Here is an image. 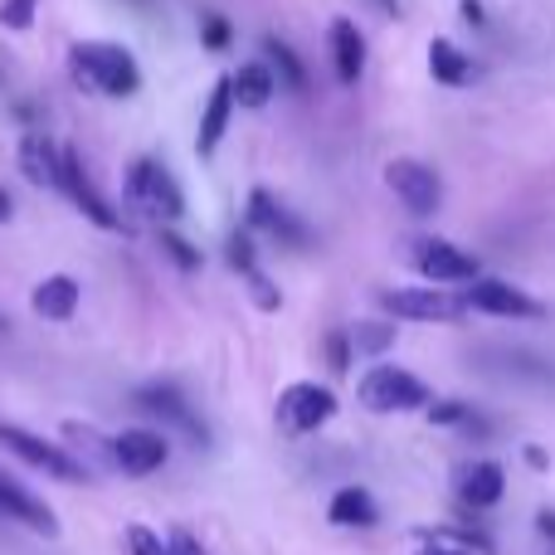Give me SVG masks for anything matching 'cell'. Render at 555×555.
I'll return each instance as SVG.
<instances>
[{
	"instance_id": "6da1fadb",
	"label": "cell",
	"mask_w": 555,
	"mask_h": 555,
	"mask_svg": "<svg viewBox=\"0 0 555 555\" xmlns=\"http://www.w3.org/2000/svg\"><path fill=\"white\" fill-rule=\"evenodd\" d=\"M68 74L83 93L98 98H132L137 83H142L137 54L122 44H107V39H83V44L68 49Z\"/></svg>"
},
{
	"instance_id": "7a4b0ae2",
	"label": "cell",
	"mask_w": 555,
	"mask_h": 555,
	"mask_svg": "<svg viewBox=\"0 0 555 555\" xmlns=\"http://www.w3.org/2000/svg\"><path fill=\"white\" fill-rule=\"evenodd\" d=\"M356 400L371 414H404V410H429L434 395H429V385L414 371H404V365H375V371L361 375Z\"/></svg>"
},
{
	"instance_id": "3957f363",
	"label": "cell",
	"mask_w": 555,
	"mask_h": 555,
	"mask_svg": "<svg viewBox=\"0 0 555 555\" xmlns=\"http://www.w3.org/2000/svg\"><path fill=\"white\" fill-rule=\"evenodd\" d=\"M127 201L142 205L146 215H152L156 224H176L185 215V195L181 185H176V176L166 171L156 156H137L132 166H127Z\"/></svg>"
},
{
	"instance_id": "277c9868",
	"label": "cell",
	"mask_w": 555,
	"mask_h": 555,
	"mask_svg": "<svg viewBox=\"0 0 555 555\" xmlns=\"http://www.w3.org/2000/svg\"><path fill=\"white\" fill-rule=\"evenodd\" d=\"M0 449H5L10 459L29 463V468L49 473V478H59V482H88V478H93L83 459H74V453H64L59 443L39 439V434L20 429V424H5V420H0Z\"/></svg>"
},
{
	"instance_id": "5b68a950",
	"label": "cell",
	"mask_w": 555,
	"mask_h": 555,
	"mask_svg": "<svg viewBox=\"0 0 555 555\" xmlns=\"http://www.w3.org/2000/svg\"><path fill=\"white\" fill-rule=\"evenodd\" d=\"M278 429L302 439V434H317L326 420H336V390L332 385H317V380H297L278 395V410H273Z\"/></svg>"
},
{
	"instance_id": "8992f818",
	"label": "cell",
	"mask_w": 555,
	"mask_h": 555,
	"mask_svg": "<svg viewBox=\"0 0 555 555\" xmlns=\"http://www.w3.org/2000/svg\"><path fill=\"white\" fill-rule=\"evenodd\" d=\"M385 185L400 195V205L414 215V220H429V215L439 210V201H443L439 171L424 166V162H410V156H400V162L385 166Z\"/></svg>"
},
{
	"instance_id": "52a82bcc",
	"label": "cell",
	"mask_w": 555,
	"mask_h": 555,
	"mask_svg": "<svg viewBox=\"0 0 555 555\" xmlns=\"http://www.w3.org/2000/svg\"><path fill=\"white\" fill-rule=\"evenodd\" d=\"M463 307H468V312H488V317H517V322L546 317V302H541V297L521 293V287L502 283V278H478V283L463 293Z\"/></svg>"
},
{
	"instance_id": "ba28073f",
	"label": "cell",
	"mask_w": 555,
	"mask_h": 555,
	"mask_svg": "<svg viewBox=\"0 0 555 555\" xmlns=\"http://www.w3.org/2000/svg\"><path fill=\"white\" fill-rule=\"evenodd\" d=\"M380 302L400 322H459L468 312L463 297L439 293V287H390V293H380Z\"/></svg>"
},
{
	"instance_id": "9c48e42d",
	"label": "cell",
	"mask_w": 555,
	"mask_h": 555,
	"mask_svg": "<svg viewBox=\"0 0 555 555\" xmlns=\"http://www.w3.org/2000/svg\"><path fill=\"white\" fill-rule=\"evenodd\" d=\"M414 263H420V273H429L434 283H463V287L478 283V269H482L468 249H459V244H449V240H434V234L414 240Z\"/></svg>"
},
{
	"instance_id": "30bf717a",
	"label": "cell",
	"mask_w": 555,
	"mask_h": 555,
	"mask_svg": "<svg viewBox=\"0 0 555 555\" xmlns=\"http://www.w3.org/2000/svg\"><path fill=\"white\" fill-rule=\"evenodd\" d=\"M59 191H64L68 201L98 224V230H122V220L113 215V205L93 191V181H88V171H83V162H78L74 146H59Z\"/></svg>"
},
{
	"instance_id": "8fae6325",
	"label": "cell",
	"mask_w": 555,
	"mask_h": 555,
	"mask_svg": "<svg viewBox=\"0 0 555 555\" xmlns=\"http://www.w3.org/2000/svg\"><path fill=\"white\" fill-rule=\"evenodd\" d=\"M107 453H113V463L127 473V478H146V473H156L166 459H171V443H166V434H156V429H122L113 443H107Z\"/></svg>"
},
{
	"instance_id": "7c38bea8",
	"label": "cell",
	"mask_w": 555,
	"mask_h": 555,
	"mask_svg": "<svg viewBox=\"0 0 555 555\" xmlns=\"http://www.w3.org/2000/svg\"><path fill=\"white\" fill-rule=\"evenodd\" d=\"M0 517L20 521V527L39 531V537H59V517H54V512H49L29 488H20L15 478H5V473H0Z\"/></svg>"
},
{
	"instance_id": "4fadbf2b",
	"label": "cell",
	"mask_w": 555,
	"mask_h": 555,
	"mask_svg": "<svg viewBox=\"0 0 555 555\" xmlns=\"http://www.w3.org/2000/svg\"><path fill=\"white\" fill-rule=\"evenodd\" d=\"M78 302H83V287H78V278H68V273L44 278V283L29 293V307H35L44 322H68V317L78 312Z\"/></svg>"
},
{
	"instance_id": "5bb4252c",
	"label": "cell",
	"mask_w": 555,
	"mask_h": 555,
	"mask_svg": "<svg viewBox=\"0 0 555 555\" xmlns=\"http://www.w3.org/2000/svg\"><path fill=\"white\" fill-rule=\"evenodd\" d=\"M142 410H152V414H162V420H171V424H181L185 434H191L195 443H205V424L195 420V410L181 400V390H171V385H142V390L132 395Z\"/></svg>"
},
{
	"instance_id": "9a60e30c",
	"label": "cell",
	"mask_w": 555,
	"mask_h": 555,
	"mask_svg": "<svg viewBox=\"0 0 555 555\" xmlns=\"http://www.w3.org/2000/svg\"><path fill=\"white\" fill-rule=\"evenodd\" d=\"M249 224H254V230H263V234H273V240L293 244V249H297V244H307V230L283 210V205L273 201L269 191H263V185L249 195Z\"/></svg>"
},
{
	"instance_id": "2e32d148",
	"label": "cell",
	"mask_w": 555,
	"mask_h": 555,
	"mask_svg": "<svg viewBox=\"0 0 555 555\" xmlns=\"http://www.w3.org/2000/svg\"><path fill=\"white\" fill-rule=\"evenodd\" d=\"M230 117H234V88H230V78H220V83L210 88V98H205L201 132H195V146H201V156H215V146L224 142V127H230Z\"/></svg>"
},
{
	"instance_id": "e0dca14e",
	"label": "cell",
	"mask_w": 555,
	"mask_h": 555,
	"mask_svg": "<svg viewBox=\"0 0 555 555\" xmlns=\"http://www.w3.org/2000/svg\"><path fill=\"white\" fill-rule=\"evenodd\" d=\"M429 74H434V83H443V88H468L473 78H478V64H473L453 39H429Z\"/></svg>"
},
{
	"instance_id": "ac0fdd59",
	"label": "cell",
	"mask_w": 555,
	"mask_h": 555,
	"mask_svg": "<svg viewBox=\"0 0 555 555\" xmlns=\"http://www.w3.org/2000/svg\"><path fill=\"white\" fill-rule=\"evenodd\" d=\"M502 492H507V473H502V463H473V468L463 473V482H459V498L468 502V507H478V512L498 507Z\"/></svg>"
},
{
	"instance_id": "d6986e66",
	"label": "cell",
	"mask_w": 555,
	"mask_h": 555,
	"mask_svg": "<svg viewBox=\"0 0 555 555\" xmlns=\"http://www.w3.org/2000/svg\"><path fill=\"white\" fill-rule=\"evenodd\" d=\"M230 88H234V107L259 113V107H269V98L278 93V74L269 64H240L230 78Z\"/></svg>"
},
{
	"instance_id": "ffe728a7",
	"label": "cell",
	"mask_w": 555,
	"mask_h": 555,
	"mask_svg": "<svg viewBox=\"0 0 555 555\" xmlns=\"http://www.w3.org/2000/svg\"><path fill=\"white\" fill-rule=\"evenodd\" d=\"M326 517H332V527H375L380 521V507H375V498L365 488H341L332 492V502H326Z\"/></svg>"
},
{
	"instance_id": "44dd1931",
	"label": "cell",
	"mask_w": 555,
	"mask_h": 555,
	"mask_svg": "<svg viewBox=\"0 0 555 555\" xmlns=\"http://www.w3.org/2000/svg\"><path fill=\"white\" fill-rule=\"evenodd\" d=\"M332 64L341 83H356L365 68V39L351 20H332Z\"/></svg>"
},
{
	"instance_id": "7402d4cb",
	"label": "cell",
	"mask_w": 555,
	"mask_h": 555,
	"mask_svg": "<svg viewBox=\"0 0 555 555\" xmlns=\"http://www.w3.org/2000/svg\"><path fill=\"white\" fill-rule=\"evenodd\" d=\"M20 171L35 185H54L59 191V146L44 142V137H25L20 142Z\"/></svg>"
},
{
	"instance_id": "603a6c76",
	"label": "cell",
	"mask_w": 555,
	"mask_h": 555,
	"mask_svg": "<svg viewBox=\"0 0 555 555\" xmlns=\"http://www.w3.org/2000/svg\"><path fill=\"white\" fill-rule=\"evenodd\" d=\"M263 54L278 64V78H283L287 88H307V68H302V59H297V49L287 44V39L263 35Z\"/></svg>"
},
{
	"instance_id": "cb8c5ba5",
	"label": "cell",
	"mask_w": 555,
	"mask_h": 555,
	"mask_svg": "<svg viewBox=\"0 0 555 555\" xmlns=\"http://www.w3.org/2000/svg\"><path fill=\"white\" fill-rule=\"evenodd\" d=\"M346 336H351L356 351H385V346L395 341V326L390 322H356Z\"/></svg>"
},
{
	"instance_id": "d4e9b609",
	"label": "cell",
	"mask_w": 555,
	"mask_h": 555,
	"mask_svg": "<svg viewBox=\"0 0 555 555\" xmlns=\"http://www.w3.org/2000/svg\"><path fill=\"white\" fill-rule=\"evenodd\" d=\"M201 44L215 49V54L234 44V25L220 15V10H205V15H201Z\"/></svg>"
},
{
	"instance_id": "484cf974",
	"label": "cell",
	"mask_w": 555,
	"mask_h": 555,
	"mask_svg": "<svg viewBox=\"0 0 555 555\" xmlns=\"http://www.w3.org/2000/svg\"><path fill=\"white\" fill-rule=\"evenodd\" d=\"M224 254H230V263H234V269H240V273H259V263H254V234L249 230H234L230 234V244H224Z\"/></svg>"
},
{
	"instance_id": "4316f807",
	"label": "cell",
	"mask_w": 555,
	"mask_h": 555,
	"mask_svg": "<svg viewBox=\"0 0 555 555\" xmlns=\"http://www.w3.org/2000/svg\"><path fill=\"white\" fill-rule=\"evenodd\" d=\"M35 10H39V0H5V5H0V25L25 35V29L35 25Z\"/></svg>"
},
{
	"instance_id": "83f0119b",
	"label": "cell",
	"mask_w": 555,
	"mask_h": 555,
	"mask_svg": "<svg viewBox=\"0 0 555 555\" xmlns=\"http://www.w3.org/2000/svg\"><path fill=\"white\" fill-rule=\"evenodd\" d=\"M473 410L463 400H434L429 404V424H439V429H453V424H468Z\"/></svg>"
},
{
	"instance_id": "f1b7e54d",
	"label": "cell",
	"mask_w": 555,
	"mask_h": 555,
	"mask_svg": "<svg viewBox=\"0 0 555 555\" xmlns=\"http://www.w3.org/2000/svg\"><path fill=\"white\" fill-rule=\"evenodd\" d=\"M162 249L176 259V269H185V273L201 269V249H191V244H185L176 230H162Z\"/></svg>"
},
{
	"instance_id": "f546056e",
	"label": "cell",
	"mask_w": 555,
	"mask_h": 555,
	"mask_svg": "<svg viewBox=\"0 0 555 555\" xmlns=\"http://www.w3.org/2000/svg\"><path fill=\"white\" fill-rule=\"evenodd\" d=\"M127 546L132 555H171V541H162L152 527H127Z\"/></svg>"
},
{
	"instance_id": "4dcf8cb0",
	"label": "cell",
	"mask_w": 555,
	"mask_h": 555,
	"mask_svg": "<svg viewBox=\"0 0 555 555\" xmlns=\"http://www.w3.org/2000/svg\"><path fill=\"white\" fill-rule=\"evenodd\" d=\"M326 356H332V371H346V361H351V336L332 332L326 336Z\"/></svg>"
},
{
	"instance_id": "1f68e13d",
	"label": "cell",
	"mask_w": 555,
	"mask_h": 555,
	"mask_svg": "<svg viewBox=\"0 0 555 555\" xmlns=\"http://www.w3.org/2000/svg\"><path fill=\"white\" fill-rule=\"evenodd\" d=\"M249 287H254V297H259V307H263V312H278V307H283V293H278L273 283H263L259 273L249 278Z\"/></svg>"
},
{
	"instance_id": "d6a6232c",
	"label": "cell",
	"mask_w": 555,
	"mask_h": 555,
	"mask_svg": "<svg viewBox=\"0 0 555 555\" xmlns=\"http://www.w3.org/2000/svg\"><path fill=\"white\" fill-rule=\"evenodd\" d=\"M171 555H205V551L195 546L191 531H176V537H171Z\"/></svg>"
},
{
	"instance_id": "836d02e7",
	"label": "cell",
	"mask_w": 555,
	"mask_h": 555,
	"mask_svg": "<svg viewBox=\"0 0 555 555\" xmlns=\"http://www.w3.org/2000/svg\"><path fill=\"white\" fill-rule=\"evenodd\" d=\"M459 15L468 20V25H488V10H482L478 0H459Z\"/></svg>"
},
{
	"instance_id": "e575fe53",
	"label": "cell",
	"mask_w": 555,
	"mask_h": 555,
	"mask_svg": "<svg viewBox=\"0 0 555 555\" xmlns=\"http://www.w3.org/2000/svg\"><path fill=\"white\" fill-rule=\"evenodd\" d=\"M537 531H541L546 541H555V512H551V507H546V512H537Z\"/></svg>"
},
{
	"instance_id": "d590c367",
	"label": "cell",
	"mask_w": 555,
	"mask_h": 555,
	"mask_svg": "<svg viewBox=\"0 0 555 555\" xmlns=\"http://www.w3.org/2000/svg\"><path fill=\"white\" fill-rule=\"evenodd\" d=\"M527 463H531V468H537V473H546V468H551V459L537 449V443H531V449H527Z\"/></svg>"
},
{
	"instance_id": "8d00e7d4",
	"label": "cell",
	"mask_w": 555,
	"mask_h": 555,
	"mask_svg": "<svg viewBox=\"0 0 555 555\" xmlns=\"http://www.w3.org/2000/svg\"><path fill=\"white\" fill-rule=\"evenodd\" d=\"M420 555H473V551H459V546H443V541H434V546H424Z\"/></svg>"
},
{
	"instance_id": "74e56055",
	"label": "cell",
	"mask_w": 555,
	"mask_h": 555,
	"mask_svg": "<svg viewBox=\"0 0 555 555\" xmlns=\"http://www.w3.org/2000/svg\"><path fill=\"white\" fill-rule=\"evenodd\" d=\"M10 215H15V201H10V195H5V191H0V224H5V220H10Z\"/></svg>"
},
{
	"instance_id": "f35d334b",
	"label": "cell",
	"mask_w": 555,
	"mask_h": 555,
	"mask_svg": "<svg viewBox=\"0 0 555 555\" xmlns=\"http://www.w3.org/2000/svg\"><path fill=\"white\" fill-rule=\"evenodd\" d=\"M0 326H5V317H0Z\"/></svg>"
}]
</instances>
